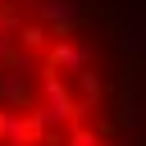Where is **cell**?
<instances>
[{
    "label": "cell",
    "instance_id": "cell-1",
    "mask_svg": "<svg viewBox=\"0 0 146 146\" xmlns=\"http://www.w3.org/2000/svg\"><path fill=\"white\" fill-rule=\"evenodd\" d=\"M50 64H59V68H73V73H82V64H87V46H73V41L64 36V41H55V46H50Z\"/></svg>",
    "mask_w": 146,
    "mask_h": 146
},
{
    "label": "cell",
    "instance_id": "cell-2",
    "mask_svg": "<svg viewBox=\"0 0 146 146\" xmlns=\"http://www.w3.org/2000/svg\"><path fill=\"white\" fill-rule=\"evenodd\" d=\"M18 36H23V46H27V50H41V46H46V27H41V23L18 27Z\"/></svg>",
    "mask_w": 146,
    "mask_h": 146
},
{
    "label": "cell",
    "instance_id": "cell-3",
    "mask_svg": "<svg viewBox=\"0 0 146 146\" xmlns=\"http://www.w3.org/2000/svg\"><path fill=\"white\" fill-rule=\"evenodd\" d=\"M123 50H132V55H141L146 50V27L137 23V27H128V41H123Z\"/></svg>",
    "mask_w": 146,
    "mask_h": 146
}]
</instances>
